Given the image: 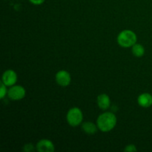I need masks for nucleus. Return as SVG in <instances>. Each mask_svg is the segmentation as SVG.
Wrapping results in <instances>:
<instances>
[{"label": "nucleus", "instance_id": "nucleus-5", "mask_svg": "<svg viewBox=\"0 0 152 152\" xmlns=\"http://www.w3.org/2000/svg\"><path fill=\"white\" fill-rule=\"evenodd\" d=\"M56 81L59 86L62 87H66L71 83V75L66 71H59L56 74Z\"/></svg>", "mask_w": 152, "mask_h": 152}, {"label": "nucleus", "instance_id": "nucleus-11", "mask_svg": "<svg viewBox=\"0 0 152 152\" xmlns=\"http://www.w3.org/2000/svg\"><path fill=\"white\" fill-rule=\"evenodd\" d=\"M132 53L137 57H141L145 53V49L140 44H135L132 46Z\"/></svg>", "mask_w": 152, "mask_h": 152}, {"label": "nucleus", "instance_id": "nucleus-3", "mask_svg": "<svg viewBox=\"0 0 152 152\" xmlns=\"http://www.w3.org/2000/svg\"><path fill=\"white\" fill-rule=\"evenodd\" d=\"M83 120V112L78 108H71L67 114V121L68 124L73 127H76L81 124Z\"/></svg>", "mask_w": 152, "mask_h": 152}, {"label": "nucleus", "instance_id": "nucleus-15", "mask_svg": "<svg viewBox=\"0 0 152 152\" xmlns=\"http://www.w3.org/2000/svg\"><path fill=\"white\" fill-rule=\"evenodd\" d=\"M32 4H36V5H39L42 4L45 1V0H29Z\"/></svg>", "mask_w": 152, "mask_h": 152}, {"label": "nucleus", "instance_id": "nucleus-6", "mask_svg": "<svg viewBox=\"0 0 152 152\" xmlns=\"http://www.w3.org/2000/svg\"><path fill=\"white\" fill-rule=\"evenodd\" d=\"M17 81V75L13 70L4 71L2 75V83L6 86H13Z\"/></svg>", "mask_w": 152, "mask_h": 152}, {"label": "nucleus", "instance_id": "nucleus-2", "mask_svg": "<svg viewBox=\"0 0 152 152\" xmlns=\"http://www.w3.org/2000/svg\"><path fill=\"white\" fill-rule=\"evenodd\" d=\"M137 37L134 32L130 30H125L120 32L117 37V42L123 48H130L136 44Z\"/></svg>", "mask_w": 152, "mask_h": 152}, {"label": "nucleus", "instance_id": "nucleus-14", "mask_svg": "<svg viewBox=\"0 0 152 152\" xmlns=\"http://www.w3.org/2000/svg\"><path fill=\"white\" fill-rule=\"evenodd\" d=\"M34 145L32 144H27V145H25L24 147V151L29 152V151H32L34 150Z\"/></svg>", "mask_w": 152, "mask_h": 152}, {"label": "nucleus", "instance_id": "nucleus-10", "mask_svg": "<svg viewBox=\"0 0 152 152\" xmlns=\"http://www.w3.org/2000/svg\"><path fill=\"white\" fill-rule=\"evenodd\" d=\"M82 129L87 134L93 135L97 132L98 127L91 122H86L82 126Z\"/></svg>", "mask_w": 152, "mask_h": 152}, {"label": "nucleus", "instance_id": "nucleus-7", "mask_svg": "<svg viewBox=\"0 0 152 152\" xmlns=\"http://www.w3.org/2000/svg\"><path fill=\"white\" fill-rule=\"evenodd\" d=\"M37 150L39 152H53L55 148L53 142L49 140H41L37 144Z\"/></svg>", "mask_w": 152, "mask_h": 152}, {"label": "nucleus", "instance_id": "nucleus-4", "mask_svg": "<svg viewBox=\"0 0 152 152\" xmlns=\"http://www.w3.org/2000/svg\"><path fill=\"white\" fill-rule=\"evenodd\" d=\"M9 98L12 100H20L25 96V89L21 86H12L7 92Z\"/></svg>", "mask_w": 152, "mask_h": 152}, {"label": "nucleus", "instance_id": "nucleus-12", "mask_svg": "<svg viewBox=\"0 0 152 152\" xmlns=\"http://www.w3.org/2000/svg\"><path fill=\"white\" fill-rule=\"evenodd\" d=\"M7 94V89H6V86L4 83L1 82V88H0V98L3 99L4 97V96Z\"/></svg>", "mask_w": 152, "mask_h": 152}, {"label": "nucleus", "instance_id": "nucleus-9", "mask_svg": "<svg viewBox=\"0 0 152 152\" xmlns=\"http://www.w3.org/2000/svg\"><path fill=\"white\" fill-rule=\"evenodd\" d=\"M98 106L102 110H107L111 105L109 96L105 94H102L97 97Z\"/></svg>", "mask_w": 152, "mask_h": 152}, {"label": "nucleus", "instance_id": "nucleus-8", "mask_svg": "<svg viewBox=\"0 0 152 152\" xmlns=\"http://www.w3.org/2000/svg\"><path fill=\"white\" fill-rule=\"evenodd\" d=\"M138 104L143 108H148L152 105V96L148 93H143L138 96Z\"/></svg>", "mask_w": 152, "mask_h": 152}, {"label": "nucleus", "instance_id": "nucleus-1", "mask_svg": "<svg viewBox=\"0 0 152 152\" xmlns=\"http://www.w3.org/2000/svg\"><path fill=\"white\" fill-rule=\"evenodd\" d=\"M117 124V117L113 113L105 112L99 116L96 121L98 129L103 132L112 130Z\"/></svg>", "mask_w": 152, "mask_h": 152}, {"label": "nucleus", "instance_id": "nucleus-13", "mask_svg": "<svg viewBox=\"0 0 152 152\" xmlns=\"http://www.w3.org/2000/svg\"><path fill=\"white\" fill-rule=\"evenodd\" d=\"M125 151H129V152H132V151H137V148L135 147L134 145L133 144H131V145H127L126 148H124Z\"/></svg>", "mask_w": 152, "mask_h": 152}]
</instances>
